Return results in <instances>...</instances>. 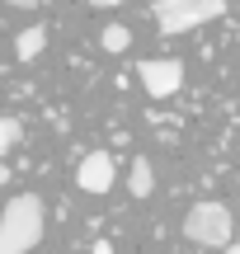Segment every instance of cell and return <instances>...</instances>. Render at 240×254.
Listing matches in <instances>:
<instances>
[{
  "mask_svg": "<svg viewBox=\"0 0 240 254\" xmlns=\"http://www.w3.org/2000/svg\"><path fill=\"white\" fill-rule=\"evenodd\" d=\"M43 240V198L38 193H19L0 212V254H28Z\"/></svg>",
  "mask_w": 240,
  "mask_h": 254,
  "instance_id": "obj_1",
  "label": "cell"
},
{
  "mask_svg": "<svg viewBox=\"0 0 240 254\" xmlns=\"http://www.w3.org/2000/svg\"><path fill=\"white\" fill-rule=\"evenodd\" d=\"M151 14H156V28L165 38H179V33H193V28L222 19L226 14V0H156Z\"/></svg>",
  "mask_w": 240,
  "mask_h": 254,
  "instance_id": "obj_2",
  "label": "cell"
},
{
  "mask_svg": "<svg viewBox=\"0 0 240 254\" xmlns=\"http://www.w3.org/2000/svg\"><path fill=\"white\" fill-rule=\"evenodd\" d=\"M184 240H193L198 250H222L231 240V212L226 202H193L184 217Z\"/></svg>",
  "mask_w": 240,
  "mask_h": 254,
  "instance_id": "obj_3",
  "label": "cell"
},
{
  "mask_svg": "<svg viewBox=\"0 0 240 254\" xmlns=\"http://www.w3.org/2000/svg\"><path fill=\"white\" fill-rule=\"evenodd\" d=\"M137 80L151 99H175L184 90V62L175 57H151V62H137Z\"/></svg>",
  "mask_w": 240,
  "mask_h": 254,
  "instance_id": "obj_4",
  "label": "cell"
},
{
  "mask_svg": "<svg viewBox=\"0 0 240 254\" xmlns=\"http://www.w3.org/2000/svg\"><path fill=\"white\" fill-rule=\"evenodd\" d=\"M113 179H118V165H113L109 151H90L80 160V170H75V184H80L85 193H109Z\"/></svg>",
  "mask_w": 240,
  "mask_h": 254,
  "instance_id": "obj_5",
  "label": "cell"
},
{
  "mask_svg": "<svg viewBox=\"0 0 240 254\" xmlns=\"http://www.w3.org/2000/svg\"><path fill=\"white\" fill-rule=\"evenodd\" d=\"M47 47V28L43 24H33V28H24V33L14 38V57L19 62H38V52Z\"/></svg>",
  "mask_w": 240,
  "mask_h": 254,
  "instance_id": "obj_6",
  "label": "cell"
},
{
  "mask_svg": "<svg viewBox=\"0 0 240 254\" xmlns=\"http://www.w3.org/2000/svg\"><path fill=\"white\" fill-rule=\"evenodd\" d=\"M151 189H156V170H151V160H132L127 193H132V198H151Z\"/></svg>",
  "mask_w": 240,
  "mask_h": 254,
  "instance_id": "obj_7",
  "label": "cell"
},
{
  "mask_svg": "<svg viewBox=\"0 0 240 254\" xmlns=\"http://www.w3.org/2000/svg\"><path fill=\"white\" fill-rule=\"evenodd\" d=\"M99 47H104V52H127V47H132V33H127V24H104V33H99Z\"/></svg>",
  "mask_w": 240,
  "mask_h": 254,
  "instance_id": "obj_8",
  "label": "cell"
},
{
  "mask_svg": "<svg viewBox=\"0 0 240 254\" xmlns=\"http://www.w3.org/2000/svg\"><path fill=\"white\" fill-rule=\"evenodd\" d=\"M19 136H24V123H19V118H0V155L14 151Z\"/></svg>",
  "mask_w": 240,
  "mask_h": 254,
  "instance_id": "obj_9",
  "label": "cell"
},
{
  "mask_svg": "<svg viewBox=\"0 0 240 254\" xmlns=\"http://www.w3.org/2000/svg\"><path fill=\"white\" fill-rule=\"evenodd\" d=\"M5 5H14V9H33L38 0H5Z\"/></svg>",
  "mask_w": 240,
  "mask_h": 254,
  "instance_id": "obj_10",
  "label": "cell"
},
{
  "mask_svg": "<svg viewBox=\"0 0 240 254\" xmlns=\"http://www.w3.org/2000/svg\"><path fill=\"white\" fill-rule=\"evenodd\" d=\"M94 254H113V245L109 240H94Z\"/></svg>",
  "mask_w": 240,
  "mask_h": 254,
  "instance_id": "obj_11",
  "label": "cell"
},
{
  "mask_svg": "<svg viewBox=\"0 0 240 254\" xmlns=\"http://www.w3.org/2000/svg\"><path fill=\"white\" fill-rule=\"evenodd\" d=\"M90 5H99V9H113V5H122V0H90Z\"/></svg>",
  "mask_w": 240,
  "mask_h": 254,
  "instance_id": "obj_12",
  "label": "cell"
},
{
  "mask_svg": "<svg viewBox=\"0 0 240 254\" xmlns=\"http://www.w3.org/2000/svg\"><path fill=\"white\" fill-rule=\"evenodd\" d=\"M5 184H9V165H0V189H5Z\"/></svg>",
  "mask_w": 240,
  "mask_h": 254,
  "instance_id": "obj_13",
  "label": "cell"
},
{
  "mask_svg": "<svg viewBox=\"0 0 240 254\" xmlns=\"http://www.w3.org/2000/svg\"><path fill=\"white\" fill-rule=\"evenodd\" d=\"M222 254H240V245H231V240H226V245H222Z\"/></svg>",
  "mask_w": 240,
  "mask_h": 254,
  "instance_id": "obj_14",
  "label": "cell"
}]
</instances>
